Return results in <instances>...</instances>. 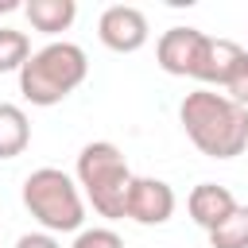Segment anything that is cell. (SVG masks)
<instances>
[{
  "label": "cell",
  "mask_w": 248,
  "mask_h": 248,
  "mask_svg": "<svg viewBox=\"0 0 248 248\" xmlns=\"http://www.w3.org/2000/svg\"><path fill=\"white\" fill-rule=\"evenodd\" d=\"M178 120L194 147L209 159H232L248 147V108L213 89H194L178 105Z\"/></svg>",
  "instance_id": "1"
},
{
  "label": "cell",
  "mask_w": 248,
  "mask_h": 248,
  "mask_svg": "<svg viewBox=\"0 0 248 248\" xmlns=\"http://www.w3.org/2000/svg\"><path fill=\"white\" fill-rule=\"evenodd\" d=\"M202 43H205V31H202V27H167V31L159 35L155 58H159V66H163L167 74L194 78V66H198Z\"/></svg>",
  "instance_id": "7"
},
{
  "label": "cell",
  "mask_w": 248,
  "mask_h": 248,
  "mask_svg": "<svg viewBox=\"0 0 248 248\" xmlns=\"http://www.w3.org/2000/svg\"><path fill=\"white\" fill-rule=\"evenodd\" d=\"M85 50L70 39H54L27 54V62L19 66V89L31 105H58L85 81Z\"/></svg>",
  "instance_id": "2"
},
{
  "label": "cell",
  "mask_w": 248,
  "mask_h": 248,
  "mask_svg": "<svg viewBox=\"0 0 248 248\" xmlns=\"http://www.w3.org/2000/svg\"><path fill=\"white\" fill-rule=\"evenodd\" d=\"M12 8H16V0H0V16H4V12H12Z\"/></svg>",
  "instance_id": "17"
},
{
  "label": "cell",
  "mask_w": 248,
  "mask_h": 248,
  "mask_svg": "<svg viewBox=\"0 0 248 248\" xmlns=\"http://www.w3.org/2000/svg\"><path fill=\"white\" fill-rule=\"evenodd\" d=\"M23 205L46 232H74L81 229V217H85V202L74 178L58 167H35L23 178Z\"/></svg>",
  "instance_id": "3"
},
{
  "label": "cell",
  "mask_w": 248,
  "mask_h": 248,
  "mask_svg": "<svg viewBox=\"0 0 248 248\" xmlns=\"http://www.w3.org/2000/svg\"><path fill=\"white\" fill-rule=\"evenodd\" d=\"M213 248H248V205H236L217 229H209Z\"/></svg>",
  "instance_id": "12"
},
{
  "label": "cell",
  "mask_w": 248,
  "mask_h": 248,
  "mask_svg": "<svg viewBox=\"0 0 248 248\" xmlns=\"http://www.w3.org/2000/svg\"><path fill=\"white\" fill-rule=\"evenodd\" d=\"M23 12H27V19H31V27L54 35V31H66V27L74 23L78 4H74V0H27Z\"/></svg>",
  "instance_id": "11"
},
{
  "label": "cell",
  "mask_w": 248,
  "mask_h": 248,
  "mask_svg": "<svg viewBox=\"0 0 248 248\" xmlns=\"http://www.w3.org/2000/svg\"><path fill=\"white\" fill-rule=\"evenodd\" d=\"M78 182L85 186L93 209L101 217H124V198L132 186V170L124 163V151L108 140H93L78 155Z\"/></svg>",
  "instance_id": "4"
},
{
  "label": "cell",
  "mask_w": 248,
  "mask_h": 248,
  "mask_svg": "<svg viewBox=\"0 0 248 248\" xmlns=\"http://www.w3.org/2000/svg\"><path fill=\"white\" fill-rule=\"evenodd\" d=\"M240 202L232 198V190L229 186H221V182H198L194 190H190V198H186V209H190V217L209 232V229H217L232 209H236Z\"/></svg>",
  "instance_id": "9"
},
{
  "label": "cell",
  "mask_w": 248,
  "mask_h": 248,
  "mask_svg": "<svg viewBox=\"0 0 248 248\" xmlns=\"http://www.w3.org/2000/svg\"><path fill=\"white\" fill-rule=\"evenodd\" d=\"M225 97L229 101H236L240 108H248V54L240 58V66L232 70V78L225 81Z\"/></svg>",
  "instance_id": "15"
},
{
  "label": "cell",
  "mask_w": 248,
  "mask_h": 248,
  "mask_svg": "<svg viewBox=\"0 0 248 248\" xmlns=\"http://www.w3.org/2000/svg\"><path fill=\"white\" fill-rule=\"evenodd\" d=\"M70 248H124L116 229H81Z\"/></svg>",
  "instance_id": "14"
},
{
  "label": "cell",
  "mask_w": 248,
  "mask_h": 248,
  "mask_svg": "<svg viewBox=\"0 0 248 248\" xmlns=\"http://www.w3.org/2000/svg\"><path fill=\"white\" fill-rule=\"evenodd\" d=\"M27 143H31L27 112L12 101H0V159H16Z\"/></svg>",
  "instance_id": "10"
},
{
  "label": "cell",
  "mask_w": 248,
  "mask_h": 248,
  "mask_svg": "<svg viewBox=\"0 0 248 248\" xmlns=\"http://www.w3.org/2000/svg\"><path fill=\"white\" fill-rule=\"evenodd\" d=\"M170 213H174V190L163 178L132 174V186L124 198V217H132L140 225H163Z\"/></svg>",
  "instance_id": "5"
},
{
  "label": "cell",
  "mask_w": 248,
  "mask_h": 248,
  "mask_svg": "<svg viewBox=\"0 0 248 248\" xmlns=\"http://www.w3.org/2000/svg\"><path fill=\"white\" fill-rule=\"evenodd\" d=\"M244 54H248V50H244L240 43L205 35V43H202V54H198V66H194V78H198V81H209V85H221V89H225V81L232 78V70L240 66V58H244Z\"/></svg>",
  "instance_id": "8"
},
{
  "label": "cell",
  "mask_w": 248,
  "mask_h": 248,
  "mask_svg": "<svg viewBox=\"0 0 248 248\" xmlns=\"http://www.w3.org/2000/svg\"><path fill=\"white\" fill-rule=\"evenodd\" d=\"M97 35L112 50H136L147 43V16L136 4H108L97 19Z\"/></svg>",
  "instance_id": "6"
},
{
  "label": "cell",
  "mask_w": 248,
  "mask_h": 248,
  "mask_svg": "<svg viewBox=\"0 0 248 248\" xmlns=\"http://www.w3.org/2000/svg\"><path fill=\"white\" fill-rule=\"evenodd\" d=\"M27 54H31L27 35H23V31H16V27H0V74L19 70V66L27 62Z\"/></svg>",
  "instance_id": "13"
},
{
  "label": "cell",
  "mask_w": 248,
  "mask_h": 248,
  "mask_svg": "<svg viewBox=\"0 0 248 248\" xmlns=\"http://www.w3.org/2000/svg\"><path fill=\"white\" fill-rule=\"evenodd\" d=\"M16 248H62L50 232H23L19 240H16Z\"/></svg>",
  "instance_id": "16"
}]
</instances>
